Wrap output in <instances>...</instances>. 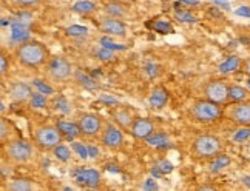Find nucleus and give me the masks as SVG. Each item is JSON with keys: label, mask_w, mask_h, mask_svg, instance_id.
<instances>
[{"label": "nucleus", "mask_w": 250, "mask_h": 191, "mask_svg": "<svg viewBox=\"0 0 250 191\" xmlns=\"http://www.w3.org/2000/svg\"><path fill=\"white\" fill-rule=\"evenodd\" d=\"M16 59L26 68H39L50 60V53H48V48L41 42L25 40L16 48Z\"/></svg>", "instance_id": "obj_1"}, {"label": "nucleus", "mask_w": 250, "mask_h": 191, "mask_svg": "<svg viewBox=\"0 0 250 191\" xmlns=\"http://www.w3.org/2000/svg\"><path fill=\"white\" fill-rule=\"evenodd\" d=\"M190 114L196 122L211 123V122H216L218 119H221V116H223V110H221L219 103L211 102L208 99H203V100L193 102V105H191V108H190Z\"/></svg>", "instance_id": "obj_2"}, {"label": "nucleus", "mask_w": 250, "mask_h": 191, "mask_svg": "<svg viewBox=\"0 0 250 191\" xmlns=\"http://www.w3.org/2000/svg\"><path fill=\"white\" fill-rule=\"evenodd\" d=\"M224 148V143L218 136L213 134H199L195 142L191 151L196 157L201 159H208V157H215L218 156Z\"/></svg>", "instance_id": "obj_3"}, {"label": "nucleus", "mask_w": 250, "mask_h": 191, "mask_svg": "<svg viewBox=\"0 0 250 191\" xmlns=\"http://www.w3.org/2000/svg\"><path fill=\"white\" fill-rule=\"evenodd\" d=\"M33 140L37 148L48 151V150H54L57 145H61L63 140V134L54 125H42L34 130Z\"/></svg>", "instance_id": "obj_4"}, {"label": "nucleus", "mask_w": 250, "mask_h": 191, "mask_svg": "<svg viewBox=\"0 0 250 191\" xmlns=\"http://www.w3.org/2000/svg\"><path fill=\"white\" fill-rule=\"evenodd\" d=\"M71 63L61 56L50 57V60L46 62V74L50 80L54 83H63L71 77Z\"/></svg>", "instance_id": "obj_5"}, {"label": "nucleus", "mask_w": 250, "mask_h": 191, "mask_svg": "<svg viewBox=\"0 0 250 191\" xmlns=\"http://www.w3.org/2000/svg\"><path fill=\"white\" fill-rule=\"evenodd\" d=\"M5 154L14 164H25L33 156V147L25 140L16 139L8 142V145L5 147Z\"/></svg>", "instance_id": "obj_6"}, {"label": "nucleus", "mask_w": 250, "mask_h": 191, "mask_svg": "<svg viewBox=\"0 0 250 191\" xmlns=\"http://www.w3.org/2000/svg\"><path fill=\"white\" fill-rule=\"evenodd\" d=\"M78 125H79V128H81L83 136L98 137V136L102 134L105 122H104V119L99 116V114L83 113V114H81L79 119H78Z\"/></svg>", "instance_id": "obj_7"}, {"label": "nucleus", "mask_w": 250, "mask_h": 191, "mask_svg": "<svg viewBox=\"0 0 250 191\" xmlns=\"http://www.w3.org/2000/svg\"><path fill=\"white\" fill-rule=\"evenodd\" d=\"M204 94L206 99L221 105L229 100V85L224 80H210L204 87Z\"/></svg>", "instance_id": "obj_8"}, {"label": "nucleus", "mask_w": 250, "mask_h": 191, "mask_svg": "<svg viewBox=\"0 0 250 191\" xmlns=\"http://www.w3.org/2000/svg\"><path fill=\"white\" fill-rule=\"evenodd\" d=\"M229 119L241 127H250V102H236L229 110Z\"/></svg>", "instance_id": "obj_9"}, {"label": "nucleus", "mask_w": 250, "mask_h": 191, "mask_svg": "<svg viewBox=\"0 0 250 191\" xmlns=\"http://www.w3.org/2000/svg\"><path fill=\"white\" fill-rule=\"evenodd\" d=\"M101 142H102V145L108 148H119L124 143L122 128L113 125V123H107L101 134Z\"/></svg>", "instance_id": "obj_10"}, {"label": "nucleus", "mask_w": 250, "mask_h": 191, "mask_svg": "<svg viewBox=\"0 0 250 191\" xmlns=\"http://www.w3.org/2000/svg\"><path fill=\"white\" fill-rule=\"evenodd\" d=\"M130 133L134 137L146 140L147 137H150L153 133H155V123L146 117H136L131 123Z\"/></svg>", "instance_id": "obj_11"}, {"label": "nucleus", "mask_w": 250, "mask_h": 191, "mask_svg": "<svg viewBox=\"0 0 250 191\" xmlns=\"http://www.w3.org/2000/svg\"><path fill=\"white\" fill-rule=\"evenodd\" d=\"M9 97L17 103H23V102H30L33 90L30 85H26L25 82H13L8 88Z\"/></svg>", "instance_id": "obj_12"}, {"label": "nucleus", "mask_w": 250, "mask_h": 191, "mask_svg": "<svg viewBox=\"0 0 250 191\" xmlns=\"http://www.w3.org/2000/svg\"><path fill=\"white\" fill-rule=\"evenodd\" d=\"M111 119H113V122L116 123V125H118L119 128H122L124 131H130L131 123H133V120H134L131 111L127 110V108H122V107H118L116 110H113V111H111Z\"/></svg>", "instance_id": "obj_13"}, {"label": "nucleus", "mask_w": 250, "mask_h": 191, "mask_svg": "<svg viewBox=\"0 0 250 191\" xmlns=\"http://www.w3.org/2000/svg\"><path fill=\"white\" fill-rule=\"evenodd\" d=\"M101 28L108 34H113V36H121L124 37L125 34H127V26H125V23L121 20V19H116V17H107L104 19L102 23H101Z\"/></svg>", "instance_id": "obj_14"}, {"label": "nucleus", "mask_w": 250, "mask_h": 191, "mask_svg": "<svg viewBox=\"0 0 250 191\" xmlns=\"http://www.w3.org/2000/svg\"><path fill=\"white\" fill-rule=\"evenodd\" d=\"M78 180L85 185H88L90 188H94V187H98L101 182V174H99V171H96L93 168L82 170L78 173Z\"/></svg>", "instance_id": "obj_15"}, {"label": "nucleus", "mask_w": 250, "mask_h": 191, "mask_svg": "<svg viewBox=\"0 0 250 191\" xmlns=\"http://www.w3.org/2000/svg\"><path fill=\"white\" fill-rule=\"evenodd\" d=\"M168 100V93L164 88H156L153 90L150 96V105L153 108H162L166 107V103Z\"/></svg>", "instance_id": "obj_16"}, {"label": "nucleus", "mask_w": 250, "mask_h": 191, "mask_svg": "<svg viewBox=\"0 0 250 191\" xmlns=\"http://www.w3.org/2000/svg\"><path fill=\"white\" fill-rule=\"evenodd\" d=\"M56 127L59 128L62 134H65L68 139L82 134L79 125H78V123H73V122H65V120H62V122H57Z\"/></svg>", "instance_id": "obj_17"}, {"label": "nucleus", "mask_w": 250, "mask_h": 191, "mask_svg": "<svg viewBox=\"0 0 250 191\" xmlns=\"http://www.w3.org/2000/svg\"><path fill=\"white\" fill-rule=\"evenodd\" d=\"M5 188L8 191H31V190H34V184L30 179L19 177V179H13Z\"/></svg>", "instance_id": "obj_18"}, {"label": "nucleus", "mask_w": 250, "mask_h": 191, "mask_svg": "<svg viewBox=\"0 0 250 191\" xmlns=\"http://www.w3.org/2000/svg\"><path fill=\"white\" fill-rule=\"evenodd\" d=\"M105 13H107L110 17H116V19H122L125 14H127V8H125L122 3L119 2H111L105 5Z\"/></svg>", "instance_id": "obj_19"}, {"label": "nucleus", "mask_w": 250, "mask_h": 191, "mask_svg": "<svg viewBox=\"0 0 250 191\" xmlns=\"http://www.w3.org/2000/svg\"><path fill=\"white\" fill-rule=\"evenodd\" d=\"M146 140H147V143L150 147H156V148L167 147L170 143V139H168V136L166 134V133H156V134L153 133V134L150 137H147Z\"/></svg>", "instance_id": "obj_20"}, {"label": "nucleus", "mask_w": 250, "mask_h": 191, "mask_svg": "<svg viewBox=\"0 0 250 191\" xmlns=\"http://www.w3.org/2000/svg\"><path fill=\"white\" fill-rule=\"evenodd\" d=\"M249 96V91L239 85H230L229 87V99L233 102H241L246 100V97Z\"/></svg>", "instance_id": "obj_21"}, {"label": "nucleus", "mask_w": 250, "mask_h": 191, "mask_svg": "<svg viewBox=\"0 0 250 191\" xmlns=\"http://www.w3.org/2000/svg\"><path fill=\"white\" fill-rule=\"evenodd\" d=\"M241 65H243L241 59L236 56H232V57H229L226 62L219 65V71L221 73H232V71H236Z\"/></svg>", "instance_id": "obj_22"}, {"label": "nucleus", "mask_w": 250, "mask_h": 191, "mask_svg": "<svg viewBox=\"0 0 250 191\" xmlns=\"http://www.w3.org/2000/svg\"><path fill=\"white\" fill-rule=\"evenodd\" d=\"M230 157L229 156H226V154H219L218 156H215V159H213V162L210 164V171L211 173H218V171H221L223 168H226L227 165H230Z\"/></svg>", "instance_id": "obj_23"}, {"label": "nucleus", "mask_w": 250, "mask_h": 191, "mask_svg": "<svg viewBox=\"0 0 250 191\" xmlns=\"http://www.w3.org/2000/svg\"><path fill=\"white\" fill-rule=\"evenodd\" d=\"M13 39L19 43L28 39V30L22 22H17L13 25Z\"/></svg>", "instance_id": "obj_24"}, {"label": "nucleus", "mask_w": 250, "mask_h": 191, "mask_svg": "<svg viewBox=\"0 0 250 191\" xmlns=\"http://www.w3.org/2000/svg\"><path fill=\"white\" fill-rule=\"evenodd\" d=\"M73 9L76 13H81V14H90V13L96 11V5L93 2H88V0H82V2L74 3Z\"/></svg>", "instance_id": "obj_25"}, {"label": "nucleus", "mask_w": 250, "mask_h": 191, "mask_svg": "<svg viewBox=\"0 0 250 191\" xmlns=\"http://www.w3.org/2000/svg\"><path fill=\"white\" fill-rule=\"evenodd\" d=\"M53 153H54V156L59 159V160H62V162H66V160H70V157H71V151H70V148L68 147H65V145H57L54 150H53Z\"/></svg>", "instance_id": "obj_26"}, {"label": "nucleus", "mask_w": 250, "mask_h": 191, "mask_svg": "<svg viewBox=\"0 0 250 191\" xmlns=\"http://www.w3.org/2000/svg\"><path fill=\"white\" fill-rule=\"evenodd\" d=\"M30 105L33 108H45L46 107V97L43 93H33L31 99H30Z\"/></svg>", "instance_id": "obj_27"}, {"label": "nucleus", "mask_w": 250, "mask_h": 191, "mask_svg": "<svg viewBox=\"0 0 250 191\" xmlns=\"http://www.w3.org/2000/svg\"><path fill=\"white\" fill-rule=\"evenodd\" d=\"M11 130H13L11 123H9L5 117H2V120H0V140H2V143H5L6 139H9Z\"/></svg>", "instance_id": "obj_28"}, {"label": "nucleus", "mask_w": 250, "mask_h": 191, "mask_svg": "<svg viewBox=\"0 0 250 191\" xmlns=\"http://www.w3.org/2000/svg\"><path fill=\"white\" fill-rule=\"evenodd\" d=\"M153 30L159 34H170L173 33V26L168 23V22H164V20H158L153 23Z\"/></svg>", "instance_id": "obj_29"}, {"label": "nucleus", "mask_w": 250, "mask_h": 191, "mask_svg": "<svg viewBox=\"0 0 250 191\" xmlns=\"http://www.w3.org/2000/svg\"><path fill=\"white\" fill-rule=\"evenodd\" d=\"M86 33H88V30L81 25H71L66 28V34L71 37H82V36H86Z\"/></svg>", "instance_id": "obj_30"}, {"label": "nucleus", "mask_w": 250, "mask_h": 191, "mask_svg": "<svg viewBox=\"0 0 250 191\" xmlns=\"http://www.w3.org/2000/svg\"><path fill=\"white\" fill-rule=\"evenodd\" d=\"M175 16H176V19H178L179 22H186V23H193V22H196V17L191 16L187 11H184V9H181V11H179V9H176Z\"/></svg>", "instance_id": "obj_31"}, {"label": "nucleus", "mask_w": 250, "mask_h": 191, "mask_svg": "<svg viewBox=\"0 0 250 191\" xmlns=\"http://www.w3.org/2000/svg\"><path fill=\"white\" fill-rule=\"evenodd\" d=\"M76 77H78V80L83 85V87H86V88H94L96 87V83L93 82V79H90L88 76L83 74L82 71H76Z\"/></svg>", "instance_id": "obj_32"}, {"label": "nucleus", "mask_w": 250, "mask_h": 191, "mask_svg": "<svg viewBox=\"0 0 250 191\" xmlns=\"http://www.w3.org/2000/svg\"><path fill=\"white\" fill-rule=\"evenodd\" d=\"M13 2L17 5V6H22V8H33V6H37L41 3V0H13Z\"/></svg>", "instance_id": "obj_33"}, {"label": "nucleus", "mask_w": 250, "mask_h": 191, "mask_svg": "<svg viewBox=\"0 0 250 191\" xmlns=\"http://www.w3.org/2000/svg\"><path fill=\"white\" fill-rule=\"evenodd\" d=\"M34 85H36V87L39 88V91L43 93V94H53V93H54V90L50 87V85L42 83V80H34Z\"/></svg>", "instance_id": "obj_34"}, {"label": "nucleus", "mask_w": 250, "mask_h": 191, "mask_svg": "<svg viewBox=\"0 0 250 191\" xmlns=\"http://www.w3.org/2000/svg\"><path fill=\"white\" fill-rule=\"evenodd\" d=\"M8 66H9V60H8L6 54L2 51V54H0V73H2V76H5V74H6Z\"/></svg>", "instance_id": "obj_35"}, {"label": "nucleus", "mask_w": 250, "mask_h": 191, "mask_svg": "<svg viewBox=\"0 0 250 191\" xmlns=\"http://www.w3.org/2000/svg\"><path fill=\"white\" fill-rule=\"evenodd\" d=\"M73 148L79 153V156L81 157H88L90 154H88V147H83V145H81V143H73Z\"/></svg>", "instance_id": "obj_36"}, {"label": "nucleus", "mask_w": 250, "mask_h": 191, "mask_svg": "<svg viewBox=\"0 0 250 191\" xmlns=\"http://www.w3.org/2000/svg\"><path fill=\"white\" fill-rule=\"evenodd\" d=\"M101 43L104 45V48H107V50H125V46L116 45V43H111V42H108L107 39H102Z\"/></svg>", "instance_id": "obj_37"}, {"label": "nucleus", "mask_w": 250, "mask_h": 191, "mask_svg": "<svg viewBox=\"0 0 250 191\" xmlns=\"http://www.w3.org/2000/svg\"><path fill=\"white\" fill-rule=\"evenodd\" d=\"M142 188L144 190H158V184H156L155 179H147Z\"/></svg>", "instance_id": "obj_38"}, {"label": "nucleus", "mask_w": 250, "mask_h": 191, "mask_svg": "<svg viewBox=\"0 0 250 191\" xmlns=\"http://www.w3.org/2000/svg\"><path fill=\"white\" fill-rule=\"evenodd\" d=\"M236 16H243V17H250V8L249 6H239L236 9Z\"/></svg>", "instance_id": "obj_39"}, {"label": "nucleus", "mask_w": 250, "mask_h": 191, "mask_svg": "<svg viewBox=\"0 0 250 191\" xmlns=\"http://www.w3.org/2000/svg\"><path fill=\"white\" fill-rule=\"evenodd\" d=\"M158 168L162 171V173H170V171H171V164H170V162H167V160H162Z\"/></svg>", "instance_id": "obj_40"}, {"label": "nucleus", "mask_w": 250, "mask_h": 191, "mask_svg": "<svg viewBox=\"0 0 250 191\" xmlns=\"http://www.w3.org/2000/svg\"><path fill=\"white\" fill-rule=\"evenodd\" d=\"M216 6L224 8V9H230V0H211Z\"/></svg>", "instance_id": "obj_41"}, {"label": "nucleus", "mask_w": 250, "mask_h": 191, "mask_svg": "<svg viewBox=\"0 0 250 191\" xmlns=\"http://www.w3.org/2000/svg\"><path fill=\"white\" fill-rule=\"evenodd\" d=\"M99 56H101V59H104V60H110L111 57H113V53H111V50H102V51H99Z\"/></svg>", "instance_id": "obj_42"}, {"label": "nucleus", "mask_w": 250, "mask_h": 191, "mask_svg": "<svg viewBox=\"0 0 250 191\" xmlns=\"http://www.w3.org/2000/svg\"><path fill=\"white\" fill-rule=\"evenodd\" d=\"M250 136V130H243L241 133H238V134L235 136V139L236 140H244V139H247Z\"/></svg>", "instance_id": "obj_43"}, {"label": "nucleus", "mask_w": 250, "mask_h": 191, "mask_svg": "<svg viewBox=\"0 0 250 191\" xmlns=\"http://www.w3.org/2000/svg\"><path fill=\"white\" fill-rule=\"evenodd\" d=\"M241 66H243V71H244L246 74H249V76H250V57L243 62V65H241Z\"/></svg>", "instance_id": "obj_44"}, {"label": "nucleus", "mask_w": 250, "mask_h": 191, "mask_svg": "<svg viewBox=\"0 0 250 191\" xmlns=\"http://www.w3.org/2000/svg\"><path fill=\"white\" fill-rule=\"evenodd\" d=\"M9 173H11V170H9V167L6 170V164L3 162V164H2V177H6V174H9Z\"/></svg>", "instance_id": "obj_45"}, {"label": "nucleus", "mask_w": 250, "mask_h": 191, "mask_svg": "<svg viewBox=\"0 0 250 191\" xmlns=\"http://www.w3.org/2000/svg\"><path fill=\"white\" fill-rule=\"evenodd\" d=\"M88 154H90L91 157H96V156L99 154V151L96 150V148H93V147H88Z\"/></svg>", "instance_id": "obj_46"}, {"label": "nucleus", "mask_w": 250, "mask_h": 191, "mask_svg": "<svg viewBox=\"0 0 250 191\" xmlns=\"http://www.w3.org/2000/svg\"><path fill=\"white\" fill-rule=\"evenodd\" d=\"M179 2H182V3H187V5H198V3H199L198 0H179Z\"/></svg>", "instance_id": "obj_47"}, {"label": "nucleus", "mask_w": 250, "mask_h": 191, "mask_svg": "<svg viewBox=\"0 0 250 191\" xmlns=\"http://www.w3.org/2000/svg\"><path fill=\"white\" fill-rule=\"evenodd\" d=\"M101 100H102V102H110V103H116V100H114V99H111V97H102Z\"/></svg>", "instance_id": "obj_48"}, {"label": "nucleus", "mask_w": 250, "mask_h": 191, "mask_svg": "<svg viewBox=\"0 0 250 191\" xmlns=\"http://www.w3.org/2000/svg\"><path fill=\"white\" fill-rule=\"evenodd\" d=\"M243 182H244V184H246V185L250 188V177H244V179H243Z\"/></svg>", "instance_id": "obj_49"}, {"label": "nucleus", "mask_w": 250, "mask_h": 191, "mask_svg": "<svg viewBox=\"0 0 250 191\" xmlns=\"http://www.w3.org/2000/svg\"><path fill=\"white\" fill-rule=\"evenodd\" d=\"M199 190H213V187H208V185H204V187H199Z\"/></svg>", "instance_id": "obj_50"}, {"label": "nucleus", "mask_w": 250, "mask_h": 191, "mask_svg": "<svg viewBox=\"0 0 250 191\" xmlns=\"http://www.w3.org/2000/svg\"><path fill=\"white\" fill-rule=\"evenodd\" d=\"M247 88H249V90H250V79H249V80H247Z\"/></svg>", "instance_id": "obj_51"}]
</instances>
